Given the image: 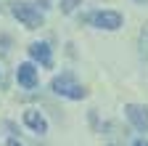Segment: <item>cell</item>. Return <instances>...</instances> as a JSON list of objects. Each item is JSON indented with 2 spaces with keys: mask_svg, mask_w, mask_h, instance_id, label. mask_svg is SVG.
<instances>
[{
  "mask_svg": "<svg viewBox=\"0 0 148 146\" xmlns=\"http://www.w3.org/2000/svg\"><path fill=\"white\" fill-rule=\"evenodd\" d=\"M50 88H53V93H58V96H64V98H71V101H82V98L87 96V90H85L77 80H74L71 72L58 75V77L50 82Z\"/></svg>",
  "mask_w": 148,
  "mask_h": 146,
  "instance_id": "obj_1",
  "label": "cell"
},
{
  "mask_svg": "<svg viewBox=\"0 0 148 146\" xmlns=\"http://www.w3.org/2000/svg\"><path fill=\"white\" fill-rule=\"evenodd\" d=\"M11 13L16 16L18 21H24L27 29H37V27H42V11L40 6H32V3H11Z\"/></svg>",
  "mask_w": 148,
  "mask_h": 146,
  "instance_id": "obj_2",
  "label": "cell"
},
{
  "mask_svg": "<svg viewBox=\"0 0 148 146\" xmlns=\"http://www.w3.org/2000/svg\"><path fill=\"white\" fill-rule=\"evenodd\" d=\"M90 21L98 29H119L122 27V13H116V11H98V13L90 16Z\"/></svg>",
  "mask_w": 148,
  "mask_h": 146,
  "instance_id": "obj_3",
  "label": "cell"
},
{
  "mask_svg": "<svg viewBox=\"0 0 148 146\" xmlns=\"http://www.w3.org/2000/svg\"><path fill=\"white\" fill-rule=\"evenodd\" d=\"M127 112V120L132 122L140 133H148V106H140V104H127L124 106Z\"/></svg>",
  "mask_w": 148,
  "mask_h": 146,
  "instance_id": "obj_4",
  "label": "cell"
},
{
  "mask_svg": "<svg viewBox=\"0 0 148 146\" xmlns=\"http://www.w3.org/2000/svg\"><path fill=\"white\" fill-rule=\"evenodd\" d=\"M16 80H18L21 88H37V69H34V64H18Z\"/></svg>",
  "mask_w": 148,
  "mask_h": 146,
  "instance_id": "obj_5",
  "label": "cell"
},
{
  "mask_svg": "<svg viewBox=\"0 0 148 146\" xmlns=\"http://www.w3.org/2000/svg\"><path fill=\"white\" fill-rule=\"evenodd\" d=\"M29 56H32L34 61H40L45 69H50V66H53V56H50L48 43H32V45H29Z\"/></svg>",
  "mask_w": 148,
  "mask_h": 146,
  "instance_id": "obj_6",
  "label": "cell"
},
{
  "mask_svg": "<svg viewBox=\"0 0 148 146\" xmlns=\"http://www.w3.org/2000/svg\"><path fill=\"white\" fill-rule=\"evenodd\" d=\"M24 125L27 127H32L34 133H48V122H45V117L40 114V112H34V109H29V112H24Z\"/></svg>",
  "mask_w": 148,
  "mask_h": 146,
  "instance_id": "obj_7",
  "label": "cell"
},
{
  "mask_svg": "<svg viewBox=\"0 0 148 146\" xmlns=\"http://www.w3.org/2000/svg\"><path fill=\"white\" fill-rule=\"evenodd\" d=\"M79 3H82V0H61V11H64V13H71Z\"/></svg>",
  "mask_w": 148,
  "mask_h": 146,
  "instance_id": "obj_8",
  "label": "cell"
},
{
  "mask_svg": "<svg viewBox=\"0 0 148 146\" xmlns=\"http://www.w3.org/2000/svg\"><path fill=\"white\" fill-rule=\"evenodd\" d=\"M132 146H148V141H145V138H138V141H135Z\"/></svg>",
  "mask_w": 148,
  "mask_h": 146,
  "instance_id": "obj_9",
  "label": "cell"
},
{
  "mask_svg": "<svg viewBox=\"0 0 148 146\" xmlns=\"http://www.w3.org/2000/svg\"><path fill=\"white\" fill-rule=\"evenodd\" d=\"M37 6H40V8H48V6H50V0H37Z\"/></svg>",
  "mask_w": 148,
  "mask_h": 146,
  "instance_id": "obj_10",
  "label": "cell"
},
{
  "mask_svg": "<svg viewBox=\"0 0 148 146\" xmlns=\"http://www.w3.org/2000/svg\"><path fill=\"white\" fill-rule=\"evenodd\" d=\"M5 146H21V143H18V141H16V138H11V141H8V143H5Z\"/></svg>",
  "mask_w": 148,
  "mask_h": 146,
  "instance_id": "obj_11",
  "label": "cell"
},
{
  "mask_svg": "<svg viewBox=\"0 0 148 146\" xmlns=\"http://www.w3.org/2000/svg\"><path fill=\"white\" fill-rule=\"evenodd\" d=\"M140 3H145V0H140Z\"/></svg>",
  "mask_w": 148,
  "mask_h": 146,
  "instance_id": "obj_12",
  "label": "cell"
}]
</instances>
